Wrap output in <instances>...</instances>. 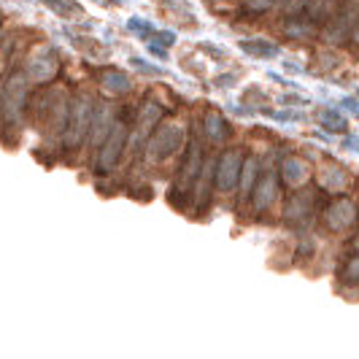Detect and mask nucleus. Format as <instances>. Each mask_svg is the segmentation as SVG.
Wrapping results in <instances>:
<instances>
[{"mask_svg": "<svg viewBox=\"0 0 359 359\" xmlns=\"http://www.w3.org/2000/svg\"><path fill=\"white\" fill-rule=\"evenodd\" d=\"M203 127H205V135L216 141V144H222V141H227V135H230V125L224 122V116H219V114H205V119H203Z\"/></svg>", "mask_w": 359, "mask_h": 359, "instance_id": "obj_16", "label": "nucleus"}, {"mask_svg": "<svg viewBox=\"0 0 359 359\" xmlns=\"http://www.w3.org/2000/svg\"><path fill=\"white\" fill-rule=\"evenodd\" d=\"M313 208H316V192L313 189H300V192L292 195L284 216H287V222H300V219L311 216Z\"/></svg>", "mask_w": 359, "mask_h": 359, "instance_id": "obj_11", "label": "nucleus"}, {"mask_svg": "<svg viewBox=\"0 0 359 359\" xmlns=\"http://www.w3.org/2000/svg\"><path fill=\"white\" fill-rule=\"evenodd\" d=\"M243 151L241 149H227L219 162H216L214 168V184L216 189H222V192H233L235 187L241 184V173H243Z\"/></svg>", "mask_w": 359, "mask_h": 359, "instance_id": "obj_2", "label": "nucleus"}, {"mask_svg": "<svg viewBox=\"0 0 359 359\" xmlns=\"http://www.w3.org/2000/svg\"><path fill=\"white\" fill-rule=\"evenodd\" d=\"M278 198V179H276V173H265L262 179L257 181V187H254L252 192V203L257 211H265L270 208L273 203Z\"/></svg>", "mask_w": 359, "mask_h": 359, "instance_id": "obj_10", "label": "nucleus"}, {"mask_svg": "<svg viewBox=\"0 0 359 359\" xmlns=\"http://www.w3.org/2000/svg\"><path fill=\"white\" fill-rule=\"evenodd\" d=\"M341 281L343 284H359V254H354L348 262H346V268L341 273Z\"/></svg>", "mask_w": 359, "mask_h": 359, "instance_id": "obj_22", "label": "nucleus"}, {"mask_svg": "<svg viewBox=\"0 0 359 359\" xmlns=\"http://www.w3.org/2000/svg\"><path fill=\"white\" fill-rule=\"evenodd\" d=\"M181 144H184V130L176 125H162L149 141V157L151 160H165L173 151H179Z\"/></svg>", "mask_w": 359, "mask_h": 359, "instance_id": "obj_6", "label": "nucleus"}, {"mask_svg": "<svg viewBox=\"0 0 359 359\" xmlns=\"http://www.w3.org/2000/svg\"><path fill=\"white\" fill-rule=\"evenodd\" d=\"M154 36H157V41H160V46H165V49L176 43V36H173L170 30H160V33H154Z\"/></svg>", "mask_w": 359, "mask_h": 359, "instance_id": "obj_28", "label": "nucleus"}, {"mask_svg": "<svg viewBox=\"0 0 359 359\" xmlns=\"http://www.w3.org/2000/svg\"><path fill=\"white\" fill-rule=\"evenodd\" d=\"M354 222H357V208H354L351 200H338V203H332V205L327 208V224H330L332 230H346V227H351Z\"/></svg>", "mask_w": 359, "mask_h": 359, "instance_id": "obj_12", "label": "nucleus"}, {"mask_svg": "<svg viewBox=\"0 0 359 359\" xmlns=\"http://www.w3.org/2000/svg\"><path fill=\"white\" fill-rule=\"evenodd\" d=\"M284 68H287V71H292V73H303V68H300L297 62H284Z\"/></svg>", "mask_w": 359, "mask_h": 359, "instance_id": "obj_32", "label": "nucleus"}, {"mask_svg": "<svg viewBox=\"0 0 359 359\" xmlns=\"http://www.w3.org/2000/svg\"><path fill=\"white\" fill-rule=\"evenodd\" d=\"M49 8H54L60 17H73V14H81L79 3L76 0H43Z\"/></svg>", "mask_w": 359, "mask_h": 359, "instance_id": "obj_20", "label": "nucleus"}, {"mask_svg": "<svg viewBox=\"0 0 359 359\" xmlns=\"http://www.w3.org/2000/svg\"><path fill=\"white\" fill-rule=\"evenodd\" d=\"M27 106V79L22 73H14L0 95V111L6 122H17L22 108Z\"/></svg>", "mask_w": 359, "mask_h": 359, "instance_id": "obj_3", "label": "nucleus"}, {"mask_svg": "<svg viewBox=\"0 0 359 359\" xmlns=\"http://www.w3.org/2000/svg\"><path fill=\"white\" fill-rule=\"evenodd\" d=\"M341 108L343 111H348V114H354V116H359V103L357 100H351V97H343Z\"/></svg>", "mask_w": 359, "mask_h": 359, "instance_id": "obj_29", "label": "nucleus"}, {"mask_svg": "<svg viewBox=\"0 0 359 359\" xmlns=\"http://www.w3.org/2000/svg\"><path fill=\"white\" fill-rule=\"evenodd\" d=\"M125 144H127V125L125 122H116L114 130L108 133V138L103 141V146L97 149V170L100 173L114 170V165L119 162L122 151H125Z\"/></svg>", "mask_w": 359, "mask_h": 359, "instance_id": "obj_5", "label": "nucleus"}, {"mask_svg": "<svg viewBox=\"0 0 359 359\" xmlns=\"http://www.w3.org/2000/svg\"><path fill=\"white\" fill-rule=\"evenodd\" d=\"M200 173H203V151H200L198 141H192V144H189V151H187V160H184V168H181V176H179L181 192L192 189V184L198 181Z\"/></svg>", "mask_w": 359, "mask_h": 359, "instance_id": "obj_8", "label": "nucleus"}, {"mask_svg": "<svg viewBox=\"0 0 359 359\" xmlns=\"http://www.w3.org/2000/svg\"><path fill=\"white\" fill-rule=\"evenodd\" d=\"M287 36L292 38H308V36H313V25L311 22H300V19H294V22H287Z\"/></svg>", "mask_w": 359, "mask_h": 359, "instance_id": "obj_21", "label": "nucleus"}, {"mask_svg": "<svg viewBox=\"0 0 359 359\" xmlns=\"http://www.w3.org/2000/svg\"><path fill=\"white\" fill-rule=\"evenodd\" d=\"M278 0H246V8L249 11H254V14H262V11H268V8H273Z\"/></svg>", "mask_w": 359, "mask_h": 359, "instance_id": "obj_25", "label": "nucleus"}, {"mask_svg": "<svg viewBox=\"0 0 359 359\" xmlns=\"http://www.w3.org/2000/svg\"><path fill=\"white\" fill-rule=\"evenodd\" d=\"M127 30H133V33H138L141 38H149L151 33H154V27H151V22H146V19H138L133 17L130 22H127Z\"/></svg>", "mask_w": 359, "mask_h": 359, "instance_id": "obj_23", "label": "nucleus"}, {"mask_svg": "<svg viewBox=\"0 0 359 359\" xmlns=\"http://www.w3.org/2000/svg\"><path fill=\"white\" fill-rule=\"evenodd\" d=\"M346 184H348V179L338 165H330L319 173V187H324V189H343Z\"/></svg>", "mask_w": 359, "mask_h": 359, "instance_id": "obj_18", "label": "nucleus"}, {"mask_svg": "<svg viewBox=\"0 0 359 359\" xmlns=\"http://www.w3.org/2000/svg\"><path fill=\"white\" fill-rule=\"evenodd\" d=\"M97 3H106V6H119V0H97Z\"/></svg>", "mask_w": 359, "mask_h": 359, "instance_id": "obj_33", "label": "nucleus"}, {"mask_svg": "<svg viewBox=\"0 0 359 359\" xmlns=\"http://www.w3.org/2000/svg\"><path fill=\"white\" fill-rule=\"evenodd\" d=\"M319 125L327 130V133H346L348 130V122H346V116L338 114V111H332V108H327L322 111V116H319Z\"/></svg>", "mask_w": 359, "mask_h": 359, "instance_id": "obj_19", "label": "nucleus"}, {"mask_svg": "<svg viewBox=\"0 0 359 359\" xmlns=\"http://www.w3.org/2000/svg\"><path fill=\"white\" fill-rule=\"evenodd\" d=\"M114 111L111 106L106 103H100V106H95V114H92V127H90V135H92V146H103V141L108 138V133L114 130Z\"/></svg>", "mask_w": 359, "mask_h": 359, "instance_id": "obj_9", "label": "nucleus"}, {"mask_svg": "<svg viewBox=\"0 0 359 359\" xmlns=\"http://www.w3.org/2000/svg\"><path fill=\"white\" fill-rule=\"evenodd\" d=\"M60 71V60H57V52L52 46H41L38 52L30 54L27 60V79H33L38 84H46L52 81Z\"/></svg>", "mask_w": 359, "mask_h": 359, "instance_id": "obj_7", "label": "nucleus"}, {"mask_svg": "<svg viewBox=\"0 0 359 359\" xmlns=\"http://www.w3.org/2000/svg\"><path fill=\"white\" fill-rule=\"evenodd\" d=\"M281 179L287 181L289 187H300L303 181L308 179V168L303 160H294V157H289V160H284V165H281Z\"/></svg>", "mask_w": 359, "mask_h": 359, "instance_id": "obj_15", "label": "nucleus"}, {"mask_svg": "<svg viewBox=\"0 0 359 359\" xmlns=\"http://www.w3.org/2000/svg\"><path fill=\"white\" fill-rule=\"evenodd\" d=\"M257 173H259V160L257 157H246L243 162V173H241V203H246V200H252V192L254 187H257Z\"/></svg>", "mask_w": 359, "mask_h": 359, "instance_id": "obj_14", "label": "nucleus"}, {"mask_svg": "<svg viewBox=\"0 0 359 359\" xmlns=\"http://www.w3.org/2000/svg\"><path fill=\"white\" fill-rule=\"evenodd\" d=\"M149 52L154 54V57H160V60H168V49L160 46V43H149Z\"/></svg>", "mask_w": 359, "mask_h": 359, "instance_id": "obj_30", "label": "nucleus"}, {"mask_svg": "<svg viewBox=\"0 0 359 359\" xmlns=\"http://www.w3.org/2000/svg\"><path fill=\"white\" fill-rule=\"evenodd\" d=\"M100 84L106 87L108 92H127L133 84H130V79H127V73L116 71V68H106V71H100Z\"/></svg>", "mask_w": 359, "mask_h": 359, "instance_id": "obj_17", "label": "nucleus"}, {"mask_svg": "<svg viewBox=\"0 0 359 359\" xmlns=\"http://www.w3.org/2000/svg\"><path fill=\"white\" fill-rule=\"evenodd\" d=\"M281 103L284 106H308V97H303V95H284Z\"/></svg>", "mask_w": 359, "mask_h": 359, "instance_id": "obj_27", "label": "nucleus"}, {"mask_svg": "<svg viewBox=\"0 0 359 359\" xmlns=\"http://www.w3.org/2000/svg\"><path fill=\"white\" fill-rule=\"evenodd\" d=\"M0 38H3V17H0Z\"/></svg>", "mask_w": 359, "mask_h": 359, "instance_id": "obj_34", "label": "nucleus"}, {"mask_svg": "<svg viewBox=\"0 0 359 359\" xmlns=\"http://www.w3.org/2000/svg\"><path fill=\"white\" fill-rule=\"evenodd\" d=\"M219 87H233L235 84V76H219V81H216Z\"/></svg>", "mask_w": 359, "mask_h": 359, "instance_id": "obj_31", "label": "nucleus"}, {"mask_svg": "<svg viewBox=\"0 0 359 359\" xmlns=\"http://www.w3.org/2000/svg\"><path fill=\"white\" fill-rule=\"evenodd\" d=\"M130 62H133V68H138V71H144V73H154V76H157V73H162L157 65H149V62H144L141 57H133Z\"/></svg>", "mask_w": 359, "mask_h": 359, "instance_id": "obj_26", "label": "nucleus"}, {"mask_svg": "<svg viewBox=\"0 0 359 359\" xmlns=\"http://www.w3.org/2000/svg\"><path fill=\"white\" fill-rule=\"evenodd\" d=\"M92 114H95V103H92L87 95H79L71 100V111H68V122L62 130V146L68 151H76L79 146L84 144V138L90 135L92 127Z\"/></svg>", "mask_w": 359, "mask_h": 359, "instance_id": "obj_1", "label": "nucleus"}, {"mask_svg": "<svg viewBox=\"0 0 359 359\" xmlns=\"http://www.w3.org/2000/svg\"><path fill=\"white\" fill-rule=\"evenodd\" d=\"M270 116L273 119H278V122H303L306 119V114H300V111H270Z\"/></svg>", "mask_w": 359, "mask_h": 359, "instance_id": "obj_24", "label": "nucleus"}, {"mask_svg": "<svg viewBox=\"0 0 359 359\" xmlns=\"http://www.w3.org/2000/svg\"><path fill=\"white\" fill-rule=\"evenodd\" d=\"M238 46L249 54V57H257V60H273V57L281 54V49H278L276 43L265 41V38H246V41H241Z\"/></svg>", "mask_w": 359, "mask_h": 359, "instance_id": "obj_13", "label": "nucleus"}, {"mask_svg": "<svg viewBox=\"0 0 359 359\" xmlns=\"http://www.w3.org/2000/svg\"><path fill=\"white\" fill-rule=\"evenodd\" d=\"M359 25V0H346L338 6V11L332 14V22L327 27V41L332 43H343L348 36H354Z\"/></svg>", "mask_w": 359, "mask_h": 359, "instance_id": "obj_4", "label": "nucleus"}]
</instances>
